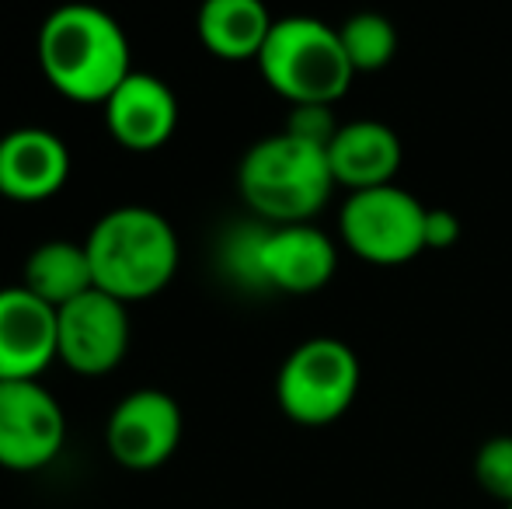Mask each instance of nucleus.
Instances as JSON below:
<instances>
[{
	"label": "nucleus",
	"mask_w": 512,
	"mask_h": 509,
	"mask_svg": "<svg viewBox=\"0 0 512 509\" xmlns=\"http://www.w3.org/2000/svg\"><path fill=\"white\" fill-rule=\"evenodd\" d=\"M39 67L70 102L105 105L133 74V49L122 25L95 4L56 7L39 28Z\"/></svg>",
	"instance_id": "obj_1"
},
{
	"label": "nucleus",
	"mask_w": 512,
	"mask_h": 509,
	"mask_svg": "<svg viewBox=\"0 0 512 509\" xmlns=\"http://www.w3.org/2000/svg\"><path fill=\"white\" fill-rule=\"evenodd\" d=\"M95 272V290L122 304H136L175 279L178 272V234L168 217L150 206H119L95 220L84 238Z\"/></svg>",
	"instance_id": "obj_2"
},
{
	"label": "nucleus",
	"mask_w": 512,
	"mask_h": 509,
	"mask_svg": "<svg viewBox=\"0 0 512 509\" xmlns=\"http://www.w3.org/2000/svg\"><path fill=\"white\" fill-rule=\"evenodd\" d=\"M237 189L262 224H307L335 189L328 150L297 140L290 133L262 136L241 157Z\"/></svg>",
	"instance_id": "obj_3"
},
{
	"label": "nucleus",
	"mask_w": 512,
	"mask_h": 509,
	"mask_svg": "<svg viewBox=\"0 0 512 509\" xmlns=\"http://www.w3.org/2000/svg\"><path fill=\"white\" fill-rule=\"evenodd\" d=\"M258 70L290 105H335L356 77L338 28L307 14L276 18L258 56Z\"/></svg>",
	"instance_id": "obj_4"
},
{
	"label": "nucleus",
	"mask_w": 512,
	"mask_h": 509,
	"mask_svg": "<svg viewBox=\"0 0 512 509\" xmlns=\"http://www.w3.org/2000/svg\"><path fill=\"white\" fill-rule=\"evenodd\" d=\"M359 391V360L342 339L314 335L283 360L276 398L297 426H331L349 412Z\"/></svg>",
	"instance_id": "obj_5"
},
{
	"label": "nucleus",
	"mask_w": 512,
	"mask_h": 509,
	"mask_svg": "<svg viewBox=\"0 0 512 509\" xmlns=\"http://www.w3.org/2000/svg\"><path fill=\"white\" fill-rule=\"evenodd\" d=\"M425 210L401 185L349 192L342 203V241L373 265H405L425 252Z\"/></svg>",
	"instance_id": "obj_6"
},
{
	"label": "nucleus",
	"mask_w": 512,
	"mask_h": 509,
	"mask_svg": "<svg viewBox=\"0 0 512 509\" xmlns=\"http://www.w3.org/2000/svg\"><path fill=\"white\" fill-rule=\"evenodd\" d=\"M56 335H60V363H67L74 374H112L126 360L133 339L129 304L102 290H88L56 311Z\"/></svg>",
	"instance_id": "obj_7"
},
{
	"label": "nucleus",
	"mask_w": 512,
	"mask_h": 509,
	"mask_svg": "<svg viewBox=\"0 0 512 509\" xmlns=\"http://www.w3.org/2000/svg\"><path fill=\"white\" fill-rule=\"evenodd\" d=\"M67 440V415L39 381L0 384V468L39 471Z\"/></svg>",
	"instance_id": "obj_8"
},
{
	"label": "nucleus",
	"mask_w": 512,
	"mask_h": 509,
	"mask_svg": "<svg viewBox=\"0 0 512 509\" xmlns=\"http://www.w3.org/2000/svg\"><path fill=\"white\" fill-rule=\"evenodd\" d=\"M182 408L161 387H140L112 408L105 422V447L122 468L154 471L182 443Z\"/></svg>",
	"instance_id": "obj_9"
},
{
	"label": "nucleus",
	"mask_w": 512,
	"mask_h": 509,
	"mask_svg": "<svg viewBox=\"0 0 512 509\" xmlns=\"http://www.w3.org/2000/svg\"><path fill=\"white\" fill-rule=\"evenodd\" d=\"M60 360L56 307L42 304L25 286L0 290V384L39 381Z\"/></svg>",
	"instance_id": "obj_10"
},
{
	"label": "nucleus",
	"mask_w": 512,
	"mask_h": 509,
	"mask_svg": "<svg viewBox=\"0 0 512 509\" xmlns=\"http://www.w3.org/2000/svg\"><path fill=\"white\" fill-rule=\"evenodd\" d=\"M70 147L42 126L0 136V196L11 203H46L67 185Z\"/></svg>",
	"instance_id": "obj_11"
},
{
	"label": "nucleus",
	"mask_w": 512,
	"mask_h": 509,
	"mask_svg": "<svg viewBox=\"0 0 512 509\" xmlns=\"http://www.w3.org/2000/svg\"><path fill=\"white\" fill-rule=\"evenodd\" d=\"M105 126L133 154L161 150L178 126V98L157 74L133 70L105 102Z\"/></svg>",
	"instance_id": "obj_12"
},
{
	"label": "nucleus",
	"mask_w": 512,
	"mask_h": 509,
	"mask_svg": "<svg viewBox=\"0 0 512 509\" xmlns=\"http://www.w3.org/2000/svg\"><path fill=\"white\" fill-rule=\"evenodd\" d=\"M335 265H338V248L321 227L269 224V234H265V245H262L265 290L314 293L331 283Z\"/></svg>",
	"instance_id": "obj_13"
},
{
	"label": "nucleus",
	"mask_w": 512,
	"mask_h": 509,
	"mask_svg": "<svg viewBox=\"0 0 512 509\" xmlns=\"http://www.w3.org/2000/svg\"><path fill=\"white\" fill-rule=\"evenodd\" d=\"M401 161H405L401 136L387 123H377V119L342 123L338 136L328 147L331 178H335V185H345L349 192L394 185Z\"/></svg>",
	"instance_id": "obj_14"
},
{
	"label": "nucleus",
	"mask_w": 512,
	"mask_h": 509,
	"mask_svg": "<svg viewBox=\"0 0 512 509\" xmlns=\"http://www.w3.org/2000/svg\"><path fill=\"white\" fill-rule=\"evenodd\" d=\"M272 25L276 18L258 0H206L199 7V39L216 60H258Z\"/></svg>",
	"instance_id": "obj_15"
},
{
	"label": "nucleus",
	"mask_w": 512,
	"mask_h": 509,
	"mask_svg": "<svg viewBox=\"0 0 512 509\" xmlns=\"http://www.w3.org/2000/svg\"><path fill=\"white\" fill-rule=\"evenodd\" d=\"M21 286L28 293L42 300V304L56 307L84 297L88 290H95V272H91V258L84 241H42L32 255L25 258L21 269Z\"/></svg>",
	"instance_id": "obj_16"
},
{
	"label": "nucleus",
	"mask_w": 512,
	"mask_h": 509,
	"mask_svg": "<svg viewBox=\"0 0 512 509\" xmlns=\"http://www.w3.org/2000/svg\"><path fill=\"white\" fill-rule=\"evenodd\" d=\"M338 35H342L345 56H349L356 74L384 70L387 63L394 60V53H398V28L377 11L352 14V18L338 28Z\"/></svg>",
	"instance_id": "obj_17"
},
{
	"label": "nucleus",
	"mask_w": 512,
	"mask_h": 509,
	"mask_svg": "<svg viewBox=\"0 0 512 509\" xmlns=\"http://www.w3.org/2000/svg\"><path fill=\"white\" fill-rule=\"evenodd\" d=\"M269 224L262 220H248V224H237L234 231H227L220 245V262L227 269V276H234V283L251 286V290H265L262 279V245Z\"/></svg>",
	"instance_id": "obj_18"
},
{
	"label": "nucleus",
	"mask_w": 512,
	"mask_h": 509,
	"mask_svg": "<svg viewBox=\"0 0 512 509\" xmlns=\"http://www.w3.org/2000/svg\"><path fill=\"white\" fill-rule=\"evenodd\" d=\"M474 478L488 496L512 506V436H492L474 454Z\"/></svg>",
	"instance_id": "obj_19"
},
{
	"label": "nucleus",
	"mask_w": 512,
	"mask_h": 509,
	"mask_svg": "<svg viewBox=\"0 0 512 509\" xmlns=\"http://www.w3.org/2000/svg\"><path fill=\"white\" fill-rule=\"evenodd\" d=\"M338 129H342V123L335 119L331 105H293L283 133H290V136H297V140L328 150L331 140L338 136Z\"/></svg>",
	"instance_id": "obj_20"
},
{
	"label": "nucleus",
	"mask_w": 512,
	"mask_h": 509,
	"mask_svg": "<svg viewBox=\"0 0 512 509\" xmlns=\"http://www.w3.org/2000/svg\"><path fill=\"white\" fill-rule=\"evenodd\" d=\"M457 238H460L457 213L446 210V206H429V210H425V248H429V252H443V248H450Z\"/></svg>",
	"instance_id": "obj_21"
},
{
	"label": "nucleus",
	"mask_w": 512,
	"mask_h": 509,
	"mask_svg": "<svg viewBox=\"0 0 512 509\" xmlns=\"http://www.w3.org/2000/svg\"><path fill=\"white\" fill-rule=\"evenodd\" d=\"M506 509H512V506H506Z\"/></svg>",
	"instance_id": "obj_22"
}]
</instances>
